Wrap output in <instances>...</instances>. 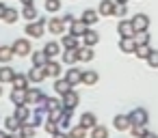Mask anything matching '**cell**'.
<instances>
[{
	"instance_id": "cell-9",
	"label": "cell",
	"mask_w": 158,
	"mask_h": 138,
	"mask_svg": "<svg viewBox=\"0 0 158 138\" xmlns=\"http://www.w3.org/2000/svg\"><path fill=\"white\" fill-rule=\"evenodd\" d=\"M113 125H115V129H119V132H128V129L132 127L128 114H117V116L113 119Z\"/></svg>"
},
{
	"instance_id": "cell-36",
	"label": "cell",
	"mask_w": 158,
	"mask_h": 138,
	"mask_svg": "<svg viewBox=\"0 0 158 138\" xmlns=\"http://www.w3.org/2000/svg\"><path fill=\"white\" fill-rule=\"evenodd\" d=\"M20 134H22L24 138H33V136H35V125H31L28 121L22 123V125H20Z\"/></svg>"
},
{
	"instance_id": "cell-16",
	"label": "cell",
	"mask_w": 158,
	"mask_h": 138,
	"mask_svg": "<svg viewBox=\"0 0 158 138\" xmlns=\"http://www.w3.org/2000/svg\"><path fill=\"white\" fill-rule=\"evenodd\" d=\"M80 125H82L85 129H93V127L98 125V116H95L93 112H85V114L80 116Z\"/></svg>"
},
{
	"instance_id": "cell-26",
	"label": "cell",
	"mask_w": 158,
	"mask_h": 138,
	"mask_svg": "<svg viewBox=\"0 0 158 138\" xmlns=\"http://www.w3.org/2000/svg\"><path fill=\"white\" fill-rule=\"evenodd\" d=\"M31 61H33L35 67H44V65L48 63V56H46L44 50H39V52H31Z\"/></svg>"
},
{
	"instance_id": "cell-25",
	"label": "cell",
	"mask_w": 158,
	"mask_h": 138,
	"mask_svg": "<svg viewBox=\"0 0 158 138\" xmlns=\"http://www.w3.org/2000/svg\"><path fill=\"white\" fill-rule=\"evenodd\" d=\"M93 56H95V52H93V48H78V61L80 63H89V61H93Z\"/></svg>"
},
{
	"instance_id": "cell-2",
	"label": "cell",
	"mask_w": 158,
	"mask_h": 138,
	"mask_svg": "<svg viewBox=\"0 0 158 138\" xmlns=\"http://www.w3.org/2000/svg\"><path fill=\"white\" fill-rule=\"evenodd\" d=\"M128 116H130V123L132 125H147V121H149V114H147L145 108H134Z\"/></svg>"
},
{
	"instance_id": "cell-5",
	"label": "cell",
	"mask_w": 158,
	"mask_h": 138,
	"mask_svg": "<svg viewBox=\"0 0 158 138\" xmlns=\"http://www.w3.org/2000/svg\"><path fill=\"white\" fill-rule=\"evenodd\" d=\"M117 33H119L121 39H123V37H134V26H132V22H130V20H119Z\"/></svg>"
},
{
	"instance_id": "cell-38",
	"label": "cell",
	"mask_w": 158,
	"mask_h": 138,
	"mask_svg": "<svg viewBox=\"0 0 158 138\" xmlns=\"http://www.w3.org/2000/svg\"><path fill=\"white\" fill-rule=\"evenodd\" d=\"M44 114H46L44 110H37V108H35V112H33V116H31V121H28V123H31V125H35V127H37V125H41V123H44Z\"/></svg>"
},
{
	"instance_id": "cell-46",
	"label": "cell",
	"mask_w": 158,
	"mask_h": 138,
	"mask_svg": "<svg viewBox=\"0 0 158 138\" xmlns=\"http://www.w3.org/2000/svg\"><path fill=\"white\" fill-rule=\"evenodd\" d=\"M61 20H63V24H72V22H76V18H74L72 13H65V15H63Z\"/></svg>"
},
{
	"instance_id": "cell-12",
	"label": "cell",
	"mask_w": 158,
	"mask_h": 138,
	"mask_svg": "<svg viewBox=\"0 0 158 138\" xmlns=\"http://www.w3.org/2000/svg\"><path fill=\"white\" fill-rule=\"evenodd\" d=\"M65 80H67L72 86H76V84L82 80V69H76V67L72 65V67L67 69V73H65Z\"/></svg>"
},
{
	"instance_id": "cell-18",
	"label": "cell",
	"mask_w": 158,
	"mask_h": 138,
	"mask_svg": "<svg viewBox=\"0 0 158 138\" xmlns=\"http://www.w3.org/2000/svg\"><path fill=\"white\" fill-rule=\"evenodd\" d=\"M11 84H13V89H22V91H26V89H28V76H24V73H18V71H15V76H13Z\"/></svg>"
},
{
	"instance_id": "cell-31",
	"label": "cell",
	"mask_w": 158,
	"mask_h": 138,
	"mask_svg": "<svg viewBox=\"0 0 158 138\" xmlns=\"http://www.w3.org/2000/svg\"><path fill=\"white\" fill-rule=\"evenodd\" d=\"M20 125H22V121H18L15 116H9V119H5V129L11 134V132H20Z\"/></svg>"
},
{
	"instance_id": "cell-35",
	"label": "cell",
	"mask_w": 158,
	"mask_h": 138,
	"mask_svg": "<svg viewBox=\"0 0 158 138\" xmlns=\"http://www.w3.org/2000/svg\"><path fill=\"white\" fill-rule=\"evenodd\" d=\"M87 132H89V129H85V127L78 123V125H74L67 134H69V138H87Z\"/></svg>"
},
{
	"instance_id": "cell-10",
	"label": "cell",
	"mask_w": 158,
	"mask_h": 138,
	"mask_svg": "<svg viewBox=\"0 0 158 138\" xmlns=\"http://www.w3.org/2000/svg\"><path fill=\"white\" fill-rule=\"evenodd\" d=\"M98 20H100V13H98L95 9H85V11H82V18H80L82 24L93 26V24H98Z\"/></svg>"
},
{
	"instance_id": "cell-48",
	"label": "cell",
	"mask_w": 158,
	"mask_h": 138,
	"mask_svg": "<svg viewBox=\"0 0 158 138\" xmlns=\"http://www.w3.org/2000/svg\"><path fill=\"white\" fill-rule=\"evenodd\" d=\"M7 138H24V136H22V134H20V132H11V134H9V136H7Z\"/></svg>"
},
{
	"instance_id": "cell-19",
	"label": "cell",
	"mask_w": 158,
	"mask_h": 138,
	"mask_svg": "<svg viewBox=\"0 0 158 138\" xmlns=\"http://www.w3.org/2000/svg\"><path fill=\"white\" fill-rule=\"evenodd\" d=\"M54 91L63 97L65 93H69V91H72V84H69L65 78H56V80H54Z\"/></svg>"
},
{
	"instance_id": "cell-7",
	"label": "cell",
	"mask_w": 158,
	"mask_h": 138,
	"mask_svg": "<svg viewBox=\"0 0 158 138\" xmlns=\"http://www.w3.org/2000/svg\"><path fill=\"white\" fill-rule=\"evenodd\" d=\"M44 71H46V78H54V80H56V78L61 76V65H59L54 58H50V61L44 65Z\"/></svg>"
},
{
	"instance_id": "cell-1",
	"label": "cell",
	"mask_w": 158,
	"mask_h": 138,
	"mask_svg": "<svg viewBox=\"0 0 158 138\" xmlns=\"http://www.w3.org/2000/svg\"><path fill=\"white\" fill-rule=\"evenodd\" d=\"M11 50H13V54L15 56H28L31 52H33V48H31V41L28 39H15L13 41V45H11Z\"/></svg>"
},
{
	"instance_id": "cell-24",
	"label": "cell",
	"mask_w": 158,
	"mask_h": 138,
	"mask_svg": "<svg viewBox=\"0 0 158 138\" xmlns=\"http://www.w3.org/2000/svg\"><path fill=\"white\" fill-rule=\"evenodd\" d=\"M18 18H20V11H18V9H13V7H7V9H5V13H2V20H5L7 24H15V22H18Z\"/></svg>"
},
{
	"instance_id": "cell-45",
	"label": "cell",
	"mask_w": 158,
	"mask_h": 138,
	"mask_svg": "<svg viewBox=\"0 0 158 138\" xmlns=\"http://www.w3.org/2000/svg\"><path fill=\"white\" fill-rule=\"evenodd\" d=\"M46 106H48V97H46V95H41V97L37 99L35 108H37V110H44V112H46Z\"/></svg>"
},
{
	"instance_id": "cell-44",
	"label": "cell",
	"mask_w": 158,
	"mask_h": 138,
	"mask_svg": "<svg viewBox=\"0 0 158 138\" xmlns=\"http://www.w3.org/2000/svg\"><path fill=\"white\" fill-rule=\"evenodd\" d=\"M113 15H117V18H121V20H123V18L128 15V7H126V5H117V7H115V13H113Z\"/></svg>"
},
{
	"instance_id": "cell-8",
	"label": "cell",
	"mask_w": 158,
	"mask_h": 138,
	"mask_svg": "<svg viewBox=\"0 0 158 138\" xmlns=\"http://www.w3.org/2000/svg\"><path fill=\"white\" fill-rule=\"evenodd\" d=\"M46 26H48V30H50L52 35H63V33H65V24H63L61 18H50Z\"/></svg>"
},
{
	"instance_id": "cell-51",
	"label": "cell",
	"mask_w": 158,
	"mask_h": 138,
	"mask_svg": "<svg viewBox=\"0 0 158 138\" xmlns=\"http://www.w3.org/2000/svg\"><path fill=\"white\" fill-rule=\"evenodd\" d=\"M20 2H22V5H24V7H31V5H33V2H35V0H20Z\"/></svg>"
},
{
	"instance_id": "cell-41",
	"label": "cell",
	"mask_w": 158,
	"mask_h": 138,
	"mask_svg": "<svg viewBox=\"0 0 158 138\" xmlns=\"http://www.w3.org/2000/svg\"><path fill=\"white\" fill-rule=\"evenodd\" d=\"M145 132H147V127H145V125H132V127H130V134H132L134 138H143V134H145Z\"/></svg>"
},
{
	"instance_id": "cell-3",
	"label": "cell",
	"mask_w": 158,
	"mask_h": 138,
	"mask_svg": "<svg viewBox=\"0 0 158 138\" xmlns=\"http://www.w3.org/2000/svg\"><path fill=\"white\" fill-rule=\"evenodd\" d=\"M61 101H63V108H67V110H76V106L80 104V95L72 89L69 93H65V95H63V99H61Z\"/></svg>"
},
{
	"instance_id": "cell-52",
	"label": "cell",
	"mask_w": 158,
	"mask_h": 138,
	"mask_svg": "<svg viewBox=\"0 0 158 138\" xmlns=\"http://www.w3.org/2000/svg\"><path fill=\"white\" fill-rule=\"evenodd\" d=\"M9 136V132H2V129H0V138H7Z\"/></svg>"
},
{
	"instance_id": "cell-29",
	"label": "cell",
	"mask_w": 158,
	"mask_h": 138,
	"mask_svg": "<svg viewBox=\"0 0 158 138\" xmlns=\"http://www.w3.org/2000/svg\"><path fill=\"white\" fill-rule=\"evenodd\" d=\"M63 63L69 65V67L76 65V63H78V48H76V50H65V52H63Z\"/></svg>"
},
{
	"instance_id": "cell-28",
	"label": "cell",
	"mask_w": 158,
	"mask_h": 138,
	"mask_svg": "<svg viewBox=\"0 0 158 138\" xmlns=\"http://www.w3.org/2000/svg\"><path fill=\"white\" fill-rule=\"evenodd\" d=\"M61 45H63L65 50H76V48H78V37H74V35H63Z\"/></svg>"
},
{
	"instance_id": "cell-42",
	"label": "cell",
	"mask_w": 158,
	"mask_h": 138,
	"mask_svg": "<svg viewBox=\"0 0 158 138\" xmlns=\"http://www.w3.org/2000/svg\"><path fill=\"white\" fill-rule=\"evenodd\" d=\"M147 65L152 69H158V50H152L149 56H147Z\"/></svg>"
},
{
	"instance_id": "cell-13",
	"label": "cell",
	"mask_w": 158,
	"mask_h": 138,
	"mask_svg": "<svg viewBox=\"0 0 158 138\" xmlns=\"http://www.w3.org/2000/svg\"><path fill=\"white\" fill-rule=\"evenodd\" d=\"M115 7H117L115 0H102L100 7H98V13L100 15H113L115 13Z\"/></svg>"
},
{
	"instance_id": "cell-6",
	"label": "cell",
	"mask_w": 158,
	"mask_h": 138,
	"mask_svg": "<svg viewBox=\"0 0 158 138\" xmlns=\"http://www.w3.org/2000/svg\"><path fill=\"white\" fill-rule=\"evenodd\" d=\"M24 33H26L28 37H33V39H39V37H44V24H39V22H28L26 28H24Z\"/></svg>"
},
{
	"instance_id": "cell-23",
	"label": "cell",
	"mask_w": 158,
	"mask_h": 138,
	"mask_svg": "<svg viewBox=\"0 0 158 138\" xmlns=\"http://www.w3.org/2000/svg\"><path fill=\"white\" fill-rule=\"evenodd\" d=\"M98 78H100V76H98V71H93V69H85V71H82V80H80V82H82V84H87V86H93V84L98 82Z\"/></svg>"
},
{
	"instance_id": "cell-43",
	"label": "cell",
	"mask_w": 158,
	"mask_h": 138,
	"mask_svg": "<svg viewBox=\"0 0 158 138\" xmlns=\"http://www.w3.org/2000/svg\"><path fill=\"white\" fill-rule=\"evenodd\" d=\"M44 127H46V132H48L50 136H52L54 132H59V123H56V121H52V119H48V121L44 123Z\"/></svg>"
},
{
	"instance_id": "cell-21",
	"label": "cell",
	"mask_w": 158,
	"mask_h": 138,
	"mask_svg": "<svg viewBox=\"0 0 158 138\" xmlns=\"http://www.w3.org/2000/svg\"><path fill=\"white\" fill-rule=\"evenodd\" d=\"M15 76V69L9 67V65H2L0 67V84H5V82H11Z\"/></svg>"
},
{
	"instance_id": "cell-33",
	"label": "cell",
	"mask_w": 158,
	"mask_h": 138,
	"mask_svg": "<svg viewBox=\"0 0 158 138\" xmlns=\"http://www.w3.org/2000/svg\"><path fill=\"white\" fill-rule=\"evenodd\" d=\"M22 18H24V20H28V22H35V20L39 18V13H37V9H35V5H31V7H24V11H22Z\"/></svg>"
},
{
	"instance_id": "cell-4",
	"label": "cell",
	"mask_w": 158,
	"mask_h": 138,
	"mask_svg": "<svg viewBox=\"0 0 158 138\" xmlns=\"http://www.w3.org/2000/svg\"><path fill=\"white\" fill-rule=\"evenodd\" d=\"M130 22H132V26H134V33H141V30H147V28H149V18H147L145 13H136Z\"/></svg>"
},
{
	"instance_id": "cell-40",
	"label": "cell",
	"mask_w": 158,
	"mask_h": 138,
	"mask_svg": "<svg viewBox=\"0 0 158 138\" xmlns=\"http://www.w3.org/2000/svg\"><path fill=\"white\" fill-rule=\"evenodd\" d=\"M134 41H136V45H143V43H149V35H147V30H141V33H134Z\"/></svg>"
},
{
	"instance_id": "cell-27",
	"label": "cell",
	"mask_w": 158,
	"mask_h": 138,
	"mask_svg": "<svg viewBox=\"0 0 158 138\" xmlns=\"http://www.w3.org/2000/svg\"><path fill=\"white\" fill-rule=\"evenodd\" d=\"M41 95H44V93H41L39 89L28 86V89H26V101H24V104H26V106H28V104H37V99H39Z\"/></svg>"
},
{
	"instance_id": "cell-49",
	"label": "cell",
	"mask_w": 158,
	"mask_h": 138,
	"mask_svg": "<svg viewBox=\"0 0 158 138\" xmlns=\"http://www.w3.org/2000/svg\"><path fill=\"white\" fill-rule=\"evenodd\" d=\"M143 138H158V134H154V132H145Z\"/></svg>"
},
{
	"instance_id": "cell-32",
	"label": "cell",
	"mask_w": 158,
	"mask_h": 138,
	"mask_svg": "<svg viewBox=\"0 0 158 138\" xmlns=\"http://www.w3.org/2000/svg\"><path fill=\"white\" fill-rule=\"evenodd\" d=\"M13 56H15V54H13L11 45H2V48H0V63H2V65H7Z\"/></svg>"
},
{
	"instance_id": "cell-30",
	"label": "cell",
	"mask_w": 158,
	"mask_h": 138,
	"mask_svg": "<svg viewBox=\"0 0 158 138\" xmlns=\"http://www.w3.org/2000/svg\"><path fill=\"white\" fill-rule=\"evenodd\" d=\"M11 101H13L15 106L24 104V101H26V91H22V89H13V91H11Z\"/></svg>"
},
{
	"instance_id": "cell-37",
	"label": "cell",
	"mask_w": 158,
	"mask_h": 138,
	"mask_svg": "<svg viewBox=\"0 0 158 138\" xmlns=\"http://www.w3.org/2000/svg\"><path fill=\"white\" fill-rule=\"evenodd\" d=\"M89 138H108V129L104 127V125H95L93 129H91V136Z\"/></svg>"
},
{
	"instance_id": "cell-39",
	"label": "cell",
	"mask_w": 158,
	"mask_h": 138,
	"mask_svg": "<svg viewBox=\"0 0 158 138\" xmlns=\"http://www.w3.org/2000/svg\"><path fill=\"white\" fill-rule=\"evenodd\" d=\"M46 11L48 13H59L61 11V0H46Z\"/></svg>"
},
{
	"instance_id": "cell-47",
	"label": "cell",
	"mask_w": 158,
	"mask_h": 138,
	"mask_svg": "<svg viewBox=\"0 0 158 138\" xmlns=\"http://www.w3.org/2000/svg\"><path fill=\"white\" fill-rule=\"evenodd\" d=\"M52 138H69V134H67V132H61V129H59V132H54V134H52Z\"/></svg>"
},
{
	"instance_id": "cell-54",
	"label": "cell",
	"mask_w": 158,
	"mask_h": 138,
	"mask_svg": "<svg viewBox=\"0 0 158 138\" xmlns=\"http://www.w3.org/2000/svg\"><path fill=\"white\" fill-rule=\"evenodd\" d=\"M0 95H2V84H0Z\"/></svg>"
},
{
	"instance_id": "cell-15",
	"label": "cell",
	"mask_w": 158,
	"mask_h": 138,
	"mask_svg": "<svg viewBox=\"0 0 158 138\" xmlns=\"http://www.w3.org/2000/svg\"><path fill=\"white\" fill-rule=\"evenodd\" d=\"M41 80H46V71H44V67H35V65H33V69L28 71V82L39 84Z\"/></svg>"
},
{
	"instance_id": "cell-20",
	"label": "cell",
	"mask_w": 158,
	"mask_h": 138,
	"mask_svg": "<svg viewBox=\"0 0 158 138\" xmlns=\"http://www.w3.org/2000/svg\"><path fill=\"white\" fill-rule=\"evenodd\" d=\"M13 116H15L18 121H22V123H26V121L31 119V112H28V106H26V104H20V106H15V112H13Z\"/></svg>"
},
{
	"instance_id": "cell-50",
	"label": "cell",
	"mask_w": 158,
	"mask_h": 138,
	"mask_svg": "<svg viewBox=\"0 0 158 138\" xmlns=\"http://www.w3.org/2000/svg\"><path fill=\"white\" fill-rule=\"evenodd\" d=\"M5 9H7V5H5V2H0V20H2V13H5Z\"/></svg>"
},
{
	"instance_id": "cell-34",
	"label": "cell",
	"mask_w": 158,
	"mask_h": 138,
	"mask_svg": "<svg viewBox=\"0 0 158 138\" xmlns=\"http://www.w3.org/2000/svg\"><path fill=\"white\" fill-rule=\"evenodd\" d=\"M149 52H152L149 43H143V45H136V50H134V56H136V58H143V61H147Z\"/></svg>"
},
{
	"instance_id": "cell-17",
	"label": "cell",
	"mask_w": 158,
	"mask_h": 138,
	"mask_svg": "<svg viewBox=\"0 0 158 138\" xmlns=\"http://www.w3.org/2000/svg\"><path fill=\"white\" fill-rule=\"evenodd\" d=\"M82 41H85V45H87V48H93V45L100 41V35H98L95 30L87 28V30H85V35H82Z\"/></svg>"
},
{
	"instance_id": "cell-53",
	"label": "cell",
	"mask_w": 158,
	"mask_h": 138,
	"mask_svg": "<svg viewBox=\"0 0 158 138\" xmlns=\"http://www.w3.org/2000/svg\"><path fill=\"white\" fill-rule=\"evenodd\" d=\"M115 2H117V5H126V2H128V0H115Z\"/></svg>"
},
{
	"instance_id": "cell-14",
	"label": "cell",
	"mask_w": 158,
	"mask_h": 138,
	"mask_svg": "<svg viewBox=\"0 0 158 138\" xmlns=\"http://www.w3.org/2000/svg\"><path fill=\"white\" fill-rule=\"evenodd\" d=\"M44 52H46V56H48V61H50V58H54L56 54H61V43H59V41H48V43L44 45Z\"/></svg>"
},
{
	"instance_id": "cell-22",
	"label": "cell",
	"mask_w": 158,
	"mask_h": 138,
	"mask_svg": "<svg viewBox=\"0 0 158 138\" xmlns=\"http://www.w3.org/2000/svg\"><path fill=\"white\" fill-rule=\"evenodd\" d=\"M87 28H89L87 24H82L80 20H76V22H72V24H69V35H74V37H82Z\"/></svg>"
},
{
	"instance_id": "cell-11",
	"label": "cell",
	"mask_w": 158,
	"mask_h": 138,
	"mask_svg": "<svg viewBox=\"0 0 158 138\" xmlns=\"http://www.w3.org/2000/svg\"><path fill=\"white\" fill-rule=\"evenodd\" d=\"M119 50H121L123 54H134V50H136L134 37H123V39H119Z\"/></svg>"
}]
</instances>
